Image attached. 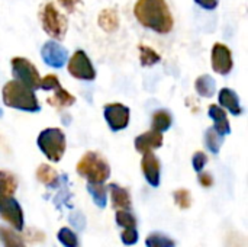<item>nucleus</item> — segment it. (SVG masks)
I'll list each match as a JSON object with an SVG mask.
<instances>
[{"label": "nucleus", "instance_id": "nucleus-1", "mask_svg": "<svg viewBox=\"0 0 248 247\" xmlns=\"http://www.w3.org/2000/svg\"><path fill=\"white\" fill-rule=\"evenodd\" d=\"M134 13L142 26L157 33H169L173 29L174 20L166 0H138Z\"/></svg>", "mask_w": 248, "mask_h": 247}, {"label": "nucleus", "instance_id": "nucleus-2", "mask_svg": "<svg viewBox=\"0 0 248 247\" xmlns=\"http://www.w3.org/2000/svg\"><path fill=\"white\" fill-rule=\"evenodd\" d=\"M1 95L4 105L12 109H19L25 112H38L41 109L33 90L17 80L7 82L3 87Z\"/></svg>", "mask_w": 248, "mask_h": 247}, {"label": "nucleus", "instance_id": "nucleus-3", "mask_svg": "<svg viewBox=\"0 0 248 247\" xmlns=\"http://www.w3.org/2000/svg\"><path fill=\"white\" fill-rule=\"evenodd\" d=\"M77 173L92 183H105L110 176V166L96 151H87L77 163Z\"/></svg>", "mask_w": 248, "mask_h": 247}, {"label": "nucleus", "instance_id": "nucleus-4", "mask_svg": "<svg viewBox=\"0 0 248 247\" xmlns=\"http://www.w3.org/2000/svg\"><path fill=\"white\" fill-rule=\"evenodd\" d=\"M36 144L48 160L57 163L65 153V134L60 128H46L38 135Z\"/></svg>", "mask_w": 248, "mask_h": 247}, {"label": "nucleus", "instance_id": "nucleus-5", "mask_svg": "<svg viewBox=\"0 0 248 247\" xmlns=\"http://www.w3.org/2000/svg\"><path fill=\"white\" fill-rule=\"evenodd\" d=\"M39 19L44 31L55 39H62L67 32V19L58 12L54 3L48 1L42 6L39 12Z\"/></svg>", "mask_w": 248, "mask_h": 247}, {"label": "nucleus", "instance_id": "nucleus-6", "mask_svg": "<svg viewBox=\"0 0 248 247\" xmlns=\"http://www.w3.org/2000/svg\"><path fill=\"white\" fill-rule=\"evenodd\" d=\"M10 64H12V74L15 80L26 84L32 90L39 89V83H41L39 73L29 60L23 57H13Z\"/></svg>", "mask_w": 248, "mask_h": 247}, {"label": "nucleus", "instance_id": "nucleus-7", "mask_svg": "<svg viewBox=\"0 0 248 247\" xmlns=\"http://www.w3.org/2000/svg\"><path fill=\"white\" fill-rule=\"evenodd\" d=\"M0 217L9 223L16 231H22L25 226L23 211L19 202L13 198V195H1L0 194Z\"/></svg>", "mask_w": 248, "mask_h": 247}, {"label": "nucleus", "instance_id": "nucleus-8", "mask_svg": "<svg viewBox=\"0 0 248 247\" xmlns=\"http://www.w3.org/2000/svg\"><path fill=\"white\" fill-rule=\"evenodd\" d=\"M68 73L78 80L92 82L96 79V70L87 54L81 49H77L68 60Z\"/></svg>", "mask_w": 248, "mask_h": 247}, {"label": "nucleus", "instance_id": "nucleus-9", "mask_svg": "<svg viewBox=\"0 0 248 247\" xmlns=\"http://www.w3.org/2000/svg\"><path fill=\"white\" fill-rule=\"evenodd\" d=\"M103 115L113 132L125 130L129 124V108L122 103H108Z\"/></svg>", "mask_w": 248, "mask_h": 247}, {"label": "nucleus", "instance_id": "nucleus-10", "mask_svg": "<svg viewBox=\"0 0 248 247\" xmlns=\"http://www.w3.org/2000/svg\"><path fill=\"white\" fill-rule=\"evenodd\" d=\"M211 66H212L214 71L218 74L225 76V74L231 73V70L234 67L232 54H231V49L225 44H221V42L214 44L212 52H211Z\"/></svg>", "mask_w": 248, "mask_h": 247}, {"label": "nucleus", "instance_id": "nucleus-11", "mask_svg": "<svg viewBox=\"0 0 248 247\" xmlns=\"http://www.w3.org/2000/svg\"><path fill=\"white\" fill-rule=\"evenodd\" d=\"M41 57L46 66H49L52 68H61L68 58V52L58 42L48 41L41 48Z\"/></svg>", "mask_w": 248, "mask_h": 247}, {"label": "nucleus", "instance_id": "nucleus-12", "mask_svg": "<svg viewBox=\"0 0 248 247\" xmlns=\"http://www.w3.org/2000/svg\"><path fill=\"white\" fill-rule=\"evenodd\" d=\"M141 170L145 178V181L153 186L157 188L160 185V173H161V165L158 157H155L151 151L142 154L141 160Z\"/></svg>", "mask_w": 248, "mask_h": 247}, {"label": "nucleus", "instance_id": "nucleus-13", "mask_svg": "<svg viewBox=\"0 0 248 247\" xmlns=\"http://www.w3.org/2000/svg\"><path fill=\"white\" fill-rule=\"evenodd\" d=\"M161 146H163V132H158L154 130L147 131L135 138V148L141 154L160 148Z\"/></svg>", "mask_w": 248, "mask_h": 247}, {"label": "nucleus", "instance_id": "nucleus-14", "mask_svg": "<svg viewBox=\"0 0 248 247\" xmlns=\"http://www.w3.org/2000/svg\"><path fill=\"white\" fill-rule=\"evenodd\" d=\"M109 192H110V202H112L113 210H126V211L131 210L132 201H131V195H129L128 189H125L116 183H110Z\"/></svg>", "mask_w": 248, "mask_h": 247}, {"label": "nucleus", "instance_id": "nucleus-15", "mask_svg": "<svg viewBox=\"0 0 248 247\" xmlns=\"http://www.w3.org/2000/svg\"><path fill=\"white\" fill-rule=\"evenodd\" d=\"M218 100L221 103V106H224L225 109H228L232 115L238 116L243 114V108H241V103H240V98L238 95L232 90V89H228V87H224L219 90V95H218Z\"/></svg>", "mask_w": 248, "mask_h": 247}, {"label": "nucleus", "instance_id": "nucleus-16", "mask_svg": "<svg viewBox=\"0 0 248 247\" xmlns=\"http://www.w3.org/2000/svg\"><path fill=\"white\" fill-rule=\"evenodd\" d=\"M208 114H209V116L212 118V121L215 124V131H218L224 137L231 132V125H230V121H228V116H227L225 111L221 106L211 105L209 109H208Z\"/></svg>", "mask_w": 248, "mask_h": 247}, {"label": "nucleus", "instance_id": "nucleus-17", "mask_svg": "<svg viewBox=\"0 0 248 247\" xmlns=\"http://www.w3.org/2000/svg\"><path fill=\"white\" fill-rule=\"evenodd\" d=\"M54 92H55V93H54L51 98H48V99H46V102H48L51 106L61 109V108H68V106L74 105L76 98H74L70 92H67L65 89H62L61 86H60V87H57Z\"/></svg>", "mask_w": 248, "mask_h": 247}, {"label": "nucleus", "instance_id": "nucleus-18", "mask_svg": "<svg viewBox=\"0 0 248 247\" xmlns=\"http://www.w3.org/2000/svg\"><path fill=\"white\" fill-rule=\"evenodd\" d=\"M36 178L41 183H44L48 188H55L60 183V176L55 172V169H52L49 165H41L36 169Z\"/></svg>", "mask_w": 248, "mask_h": 247}, {"label": "nucleus", "instance_id": "nucleus-19", "mask_svg": "<svg viewBox=\"0 0 248 247\" xmlns=\"http://www.w3.org/2000/svg\"><path fill=\"white\" fill-rule=\"evenodd\" d=\"M100 28L106 32H113L118 29L119 26V19H118V13L115 9H105L100 12L99 19H97Z\"/></svg>", "mask_w": 248, "mask_h": 247}, {"label": "nucleus", "instance_id": "nucleus-20", "mask_svg": "<svg viewBox=\"0 0 248 247\" xmlns=\"http://www.w3.org/2000/svg\"><path fill=\"white\" fill-rule=\"evenodd\" d=\"M87 191L93 199V202L99 208H105L108 205V188L103 183H87Z\"/></svg>", "mask_w": 248, "mask_h": 247}, {"label": "nucleus", "instance_id": "nucleus-21", "mask_svg": "<svg viewBox=\"0 0 248 247\" xmlns=\"http://www.w3.org/2000/svg\"><path fill=\"white\" fill-rule=\"evenodd\" d=\"M173 124V118H171V114L169 111H164V109H160L157 111L154 115H153V119H151V130L154 131H158V132H164L167 131Z\"/></svg>", "mask_w": 248, "mask_h": 247}, {"label": "nucleus", "instance_id": "nucleus-22", "mask_svg": "<svg viewBox=\"0 0 248 247\" xmlns=\"http://www.w3.org/2000/svg\"><path fill=\"white\" fill-rule=\"evenodd\" d=\"M196 92L203 98H212L215 93V80L209 74L199 76L195 82Z\"/></svg>", "mask_w": 248, "mask_h": 247}, {"label": "nucleus", "instance_id": "nucleus-23", "mask_svg": "<svg viewBox=\"0 0 248 247\" xmlns=\"http://www.w3.org/2000/svg\"><path fill=\"white\" fill-rule=\"evenodd\" d=\"M0 242L4 247H26L25 240L15 230L6 227H0Z\"/></svg>", "mask_w": 248, "mask_h": 247}, {"label": "nucleus", "instance_id": "nucleus-24", "mask_svg": "<svg viewBox=\"0 0 248 247\" xmlns=\"http://www.w3.org/2000/svg\"><path fill=\"white\" fill-rule=\"evenodd\" d=\"M145 246L147 247H176V242H174L171 237H169V236H166V234H163V233L155 231V233H151V234H148V236H147V239H145Z\"/></svg>", "mask_w": 248, "mask_h": 247}, {"label": "nucleus", "instance_id": "nucleus-25", "mask_svg": "<svg viewBox=\"0 0 248 247\" xmlns=\"http://www.w3.org/2000/svg\"><path fill=\"white\" fill-rule=\"evenodd\" d=\"M224 143V135H221L218 131H215V128H209L205 134V144L209 148L211 153L218 154L221 147Z\"/></svg>", "mask_w": 248, "mask_h": 247}, {"label": "nucleus", "instance_id": "nucleus-26", "mask_svg": "<svg viewBox=\"0 0 248 247\" xmlns=\"http://www.w3.org/2000/svg\"><path fill=\"white\" fill-rule=\"evenodd\" d=\"M17 189V181L16 178L9 173L0 170V194L1 195H13Z\"/></svg>", "mask_w": 248, "mask_h": 247}, {"label": "nucleus", "instance_id": "nucleus-27", "mask_svg": "<svg viewBox=\"0 0 248 247\" xmlns=\"http://www.w3.org/2000/svg\"><path fill=\"white\" fill-rule=\"evenodd\" d=\"M140 60H141V66L150 67V66H154V64L160 63L161 57L153 48H150L147 45H140Z\"/></svg>", "mask_w": 248, "mask_h": 247}, {"label": "nucleus", "instance_id": "nucleus-28", "mask_svg": "<svg viewBox=\"0 0 248 247\" xmlns=\"http://www.w3.org/2000/svg\"><path fill=\"white\" fill-rule=\"evenodd\" d=\"M115 221L121 229H137V218L126 210H116Z\"/></svg>", "mask_w": 248, "mask_h": 247}, {"label": "nucleus", "instance_id": "nucleus-29", "mask_svg": "<svg viewBox=\"0 0 248 247\" xmlns=\"http://www.w3.org/2000/svg\"><path fill=\"white\" fill-rule=\"evenodd\" d=\"M57 239L64 247H78V237H77V234L71 229H68V227L60 229V231L57 233Z\"/></svg>", "mask_w": 248, "mask_h": 247}, {"label": "nucleus", "instance_id": "nucleus-30", "mask_svg": "<svg viewBox=\"0 0 248 247\" xmlns=\"http://www.w3.org/2000/svg\"><path fill=\"white\" fill-rule=\"evenodd\" d=\"M173 198H174V202L179 208L182 210H187L190 208L192 205V195L187 189H177L173 192Z\"/></svg>", "mask_w": 248, "mask_h": 247}, {"label": "nucleus", "instance_id": "nucleus-31", "mask_svg": "<svg viewBox=\"0 0 248 247\" xmlns=\"http://www.w3.org/2000/svg\"><path fill=\"white\" fill-rule=\"evenodd\" d=\"M121 240L125 246H132L137 245L138 242V231L137 229H124L121 233Z\"/></svg>", "mask_w": 248, "mask_h": 247}, {"label": "nucleus", "instance_id": "nucleus-32", "mask_svg": "<svg viewBox=\"0 0 248 247\" xmlns=\"http://www.w3.org/2000/svg\"><path fill=\"white\" fill-rule=\"evenodd\" d=\"M39 87L44 90H55L57 87H60V80L55 74H48L44 79H41Z\"/></svg>", "mask_w": 248, "mask_h": 247}, {"label": "nucleus", "instance_id": "nucleus-33", "mask_svg": "<svg viewBox=\"0 0 248 247\" xmlns=\"http://www.w3.org/2000/svg\"><path fill=\"white\" fill-rule=\"evenodd\" d=\"M192 165H193V169L199 173L203 170V167L208 165V156L203 153V151H196L193 154V159H192Z\"/></svg>", "mask_w": 248, "mask_h": 247}, {"label": "nucleus", "instance_id": "nucleus-34", "mask_svg": "<svg viewBox=\"0 0 248 247\" xmlns=\"http://www.w3.org/2000/svg\"><path fill=\"white\" fill-rule=\"evenodd\" d=\"M198 181L199 183L203 186V188H211L214 185V178L211 173H206V172H199V176H198Z\"/></svg>", "mask_w": 248, "mask_h": 247}, {"label": "nucleus", "instance_id": "nucleus-35", "mask_svg": "<svg viewBox=\"0 0 248 247\" xmlns=\"http://www.w3.org/2000/svg\"><path fill=\"white\" fill-rule=\"evenodd\" d=\"M80 1H81V0H58V3H60L68 13H73Z\"/></svg>", "mask_w": 248, "mask_h": 247}, {"label": "nucleus", "instance_id": "nucleus-36", "mask_svg": "<svg viewBox=\"0 0 248 247\" xmlns=\"http://www.w3.org/2000/svg\"><path fill=\"white\" fill-rule=\"evenodd\" d=\"M198 6H201L202 9L206 10H214L218 6V0H195Z\"/></svg>", "mask_w": 248, "mask_h": 247}, {"label": "nucleus", "instance_id": "nucleus-37", "mask_svg": "<svg viewBox=\"0 0 248 247\" xmlns=\"http://www.w3.org/2000/svg\"><path fill=\"white\" fill-rule=\"evenodd\" d=\"M1 115H3V111H1V108H0V118H1Z\"/></svg>", "mask_w": 248, "mask_h": 247}]
</instances>
